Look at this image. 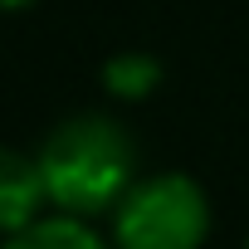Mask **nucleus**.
<instances>
[{
    "mask_svg": "<svg viewBox=\"0 0 249 249\" xmlns=\"http://www.w3.org/2000/svg\"><path fill=\"white\" fill-rule=\"evenodd\" d=\"M244 249H249V239H244Z\"/></svg>",
    "mask_w": 249,
    "mask_h": 249,
    "instance_id": "nucleus-7",
    "label": "nucleus"
},
{
    "mask_svg": "<svg viewBox=\"0 0 249 249\" xmlns=\"http://www.w3.org/2000/svg\"><path fill=\"white\" fill-rule=\"evenodd\" d=\"M98 83L112 103H147L157 88H161V59L147 54V49H122V54H107L103 69H98Z\"/></svg>",
    "mask_w": 249,
    "mask_h": 249,
    "instance_id": "nucleus-4",
    "label": "nucleus"
},
{
    "mask_svg": "<svg viewBox=\"0 0 249 249\" xmlns=\"http://www.w3.org/2000/svg\"><path fill=\"white\" fill-rule=\"evenodd\" d=\"M30 5H35V0H5V10H10V15H20V10H30Z\"/></svg>",
    "mask_w": 249,
    "mask_h": 249,
    "instance_id": "nucleus-6",
    "label": "nucleus"
},
{
    "mask_svg": "<svg viewBox=\"0 0 249 249\" xmlns=\"http://www.w3.org/2000/svg\"><path fill=\"white\" fill-rule=\"evenodd\" d=\"M215 230L210 196L186 171H152L142 176L127 200L107 215L112 249H205Z\"/></svg>",
    "mask_w": 249,
    "mask_h": 249,
    "instance_id": "nucleus-2",
    "label": "nucleus"
},
{
    "mask_svg": "<svg viewBox=\"0 0 249 249\" xmlns=\"http://www.w3.org/2000/svg\"><path fill=\"white\" fill-rule=\"evenodd\" d=\"M0 249H112L107 230H93L88 220L73 215H44L20 234H5Z\"/></svg>",
    "mask_w": 249,
    "mask_h": 249,
    "instance_id": "nucleus-5",
    "label": "nucleus"
},
{
    "mask_svg": "<svg viewBox=\"0 0 249 249\" xmlns=\"http://www.w3.org/2000/svg\"><path fill=\"white\" fill-rule=\"evenodd\" d=\"M49 210L54 205H49V186H44L39 157L25 152V147H5L0 152V230L20 234L35 220H44Z\"/></svg>",
    "mask_w": 249,
    "mask_h": 249,
    "instance_id": "nucleus-3",
    "label": "nucleus"
},
{
    "mask_svg": "<svg viewBox=\"0 0 249 249\" xmlns=\"http://www.w3.org/2000/svg\"><path fill=\"white\" fill-rule=\"evenodd\" d=\"M35 157H39L54 215H73L88 225L98 215H112L127 200V191L142 181L132 127L98 107H83L54 122Z\"/></svg>",
    "mask_w": 249,
    "mask_h": 249,
    "instance_id": "nucleus-1",
    "label": "nucleus"
}]
</instances>
